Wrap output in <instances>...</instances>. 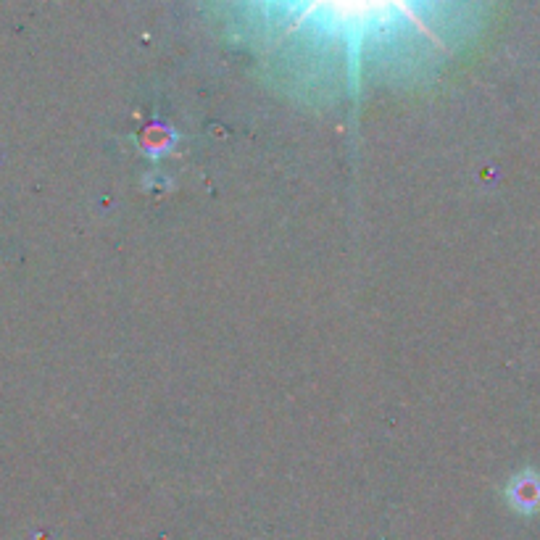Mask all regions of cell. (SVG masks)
<instances>
[{
  "label": "cell",
  "instance_id": "6da1fadb",
  "mask_svg": "<svg viewBox=\"0 0 540 540\" xmlns=\"http://www.w3.org/2000/svg\"><path fill=\"white\" fill-rule=\"evenodd\" d=\"M512 501L517 504V509H538L540 506V480L535 475L519 477L517 483L512 485Z\"/></svg>",
  "mask_w": 540,
  "mask_h": 540
}]
</instances>
